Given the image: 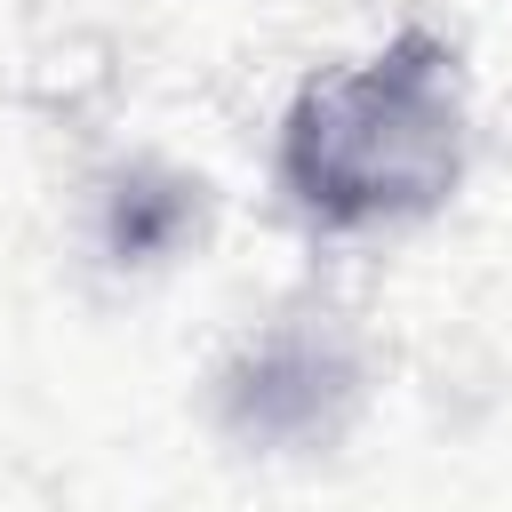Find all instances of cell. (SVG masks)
Instances as JSON below:
<instances>
[{
	"mask_svg": "<svg viewBox=\"0 0 512 512\" xmlns=\"http://www.w3.org/2000/svg\"><path fill=\"white\" fill-rule=\"evenodd\" d=\"M464 176V72L448 40L400 32L392 48L312 80L280 128V184L320 224H408Z\"/></svg>",
	"mask_w": 512,
	"mask_h": 512,
	"instance_id": "6da1fadb",
	"label": "cell"
}]
</instances>
